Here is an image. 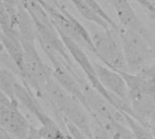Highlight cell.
Segmentation results:
<instances>
[{
    "mask_svg": "<svg viewBox=\"0 0 155 139\" xmlns=\"http://www.w3.org/2000/svg\"><path fill=\"white\" fill-rule=\"evenodd\" d=\"M49 101L55 115L75 126L87 137L93 139L90 115L81 102L68 93L52 76L45 83L43 95Z\"/></svg>",
    "mask_w": 155,
    "mask_h": 139,
    "instance_id": "cell-1",
    "label": "cell"
},
{
    "mask_svg": "<svg viewBox=\"0 0 155 139\" xmlns=\"http://www.w3.org/2000/svg\"><path fill=\"white\" fill-rule=\"evenodd\" d=\"M121 39L127 72L137 74L151 66L154 57L152 45L137 32L119 27L117 32Z\"/></svg>",
    "mask_w": 155,
    "mask_h": 139,
    "instance_id": "cell-2",
    "label": "cell"
},
{
    "mask_svg": "<svg viewBox=\"0 0 155 139\" xmlns=\"http://www.w3.org/2000/svg\"><path fill=\"white\" fill-rule=\"evenodd\" d=\"M24 48V71L21 78L24 83L42 96L47 80L53 76L52 68L41 58L35 42L21 39Z\"/></svg>",
    "mask_w": 155,
    "mask_h": 139,
    "instance_id": "cell-3",
    "label": "cell"
},
{
    "mask_svg": "<svg viewBox=\"0 0 155 139\" xmlns=\"http://www.w3.org/2000/svg\"><path fill=\"white\" fill-rule=\"evenodd\" d=\"M93 53L106 66L118 71L127 72V66L121 43L119 44L112 34V30L96 31L92 36Z\"/></svg>",
    "mask_w": 155,
    "mask_h": 139,
    "instance_id": "cell-4",
    "label": "cell"
},
{
    "mask_svg": "<svg viewBox=\"0 0 155 139\" xmlns=\"http://www.w3.org/2000/svg\"><path fill=\"white\" fill-rule=\"evenodd\" d=\"M32 126L22 114L17 101L0 103V131L15 139H26Z\"/></svg>",
    "mask_w": 155,
    "mask_h": 139,
    "instance_id": "cell-5",
    "label": "cell"
},
{
    "mask_svg": "<svg viewBox=\"0 0 155 139\" xmlns=\"http://www.w3.org/2000/svg\"><path fill=\"white\" fill-rule=\"evenodd\" d=\"M94 67L102 86L113 97L129 104L127 85L121 73L106 66L103 63H94Z\"/></svg>",
    "mask_w": 155,
    "mask_h": 139,
    "instance_id": "cell-6",
    "label": "cell"
},
{
    "mask_svg": "<svg viewBox=\"0 0 155 139\" xmlns=\"http://www.w3.org/2000/svg\"><path fill=\"white\" fill-rule=\"evenodd\" d=\"M120 22V26L125 29H129L137 32L143 36L153 46L151 36L143 23L139 19L136 13L134 12L129 0H116L113 5Z\"/></svg>",
    "mask_w": 155,
    "mask_h": 139,
    "instance_id": "cell-7",
    "label": "cell"
},
{
    "mask_svg": "<svg viewBox=\"0 0 155 139\" xmlns=\"http://www.w3.org/2000/svg\"><path fill=\"white\" fill-rule=\"evenodd\" d=\"M13 96L15 100L20 103L35 117L37 118L41 126H45L54 121L43 110L38 101L35 99L34 94L31 92L30 86L26 84H22L19 82V80H17L14 86Z\"/></svg>",
    "mask_w": 155,
    "mask_h": 139,
    "instance_id": "cell-8",
    "label": "cell"
},
{
    "mask_svg": "<svg viewBox=\"0 0 155 139\" xmlns=\"http://www.w3.org/2000/svg\"><path fill=\"white\" fill-rule=\"evenodd\" d=\"M0 41L18 68L21 77L24 71V48L16 28L12 25L0 27Z\"/></svg>",
    "mask_w": 155,
    "mask_h": 139,
    "instance_id": "cell-9",
    "label": "cell"
},
{
    "mask_svg": "<svg viewBox=\"0 0 155 139\" xmlns=\"http://www.w3.org/2000/svg\"><path fill=\"white\" fill-rule=\"evenodd\" d=\"M15 27L19 34L20 39L32 42L36 40V31L34 21L24 5H20L16 10Z\"/></svg>",
    "mask_w": 155,
    "mask_h": 139,
    "instance_id": "cell-10",
    "label": "cell"
},
{
    "mask_svg": "<svg viewBox=\"0 0 155 139\" xmlns=\"http://www.w3.org/2000/svg\"><path fill=\"white\" fill-rule=\"evenodd\" d=\"M73 5L75 6L79 14L85 18L86 20L94 23L95 25H98L104 30H112L111 26L104 21L103 20L99 15H97L87 5L84 0H70ZM113 31V30H112Z\"/></svg>",
    "mask_w": 155,
    "mask_h": 139,
    "instance_id": "cell-11",
    "label": "cell"
},
{
    "mask_svg": "<svg viewBox=\"0 0 155 139\" xmlns=\"http://www.w3.org/2000/svg\"><path fill=\"white\" fill-rule=\"evenodd\" d=\"M15 76L16 75L8 68L0 66V89L12 100H15L13 91L15 84L18 80Z\"/></svg>",
    "mask_w": 155,
    "mask_h": 139,
    "instance_id": "cell-12",
    "label": "cell"
},
{
    "mask_svg": "<svg viewBox=\"0 0 155 139\" xmlns=\"http://www.w3.org/2000/svg\"><path fill=\"white\" fill-rule=\"evenodd\" d=\"M123 112V111H122ZM125 117V123L132 130L136 139H154L150 130L143 125L139 120L130 116L129 114L123 112Z\"/></svg>",
    "mask_w": 155,
    "mask_h": 139,
    "instance_id": "cell-13",
    "label": "cell"
},
{
    "mask_svg": "<svg viewBox=\"0 0 155 139\" xmlns=\"http://www.w3.org/2000/svg\"><path fill=\"white\" fill-rule=\"evenodd\" d=\"M85 3H86V5L97 15H99L103 20H104L110 26H111V28H112V30L113 31H116V32H118V30H119V25L112 19V17L105 12V10L97 3V1L96 0H84Z\"/></svg>",
    "mask_w": 155,
    "mask_h": 139,
    "instance_id": "cell-14",
    "label": "cell"
},
{
    "mask_svg": "<svg viewBox=\"0 0 155 139\" xmlns=\"http://www.w3.org/2000/svg\"><path fill=\"white\" fill-rule=\"evenodd\" d=\"M13 25L12 16L8 11L7 6L0 0V27Z\"/></svg>",
    "mask_w": 155,
    "mask_h": 139,
    "instance_id": "cell-15",
    "label": "cell"
},
{
    "mask_svg": "<svg viewBox=\"0 0 155 139\" xmlns=\"http://www.w3.org/2000/svg\"><path fill=\"white\" fill-rule=\"evenodd\" d=\"M155 20V2L153 0H134Z\"/></svg>",
    "mask_w": 155,
    "mask_h": 139,
    "instance_id": "cell-16",
    "label": "cell"
},
{
    "mask_svg": "<svg viewBox=\"0 0 155 139\" xmlns=\"http://www.w3.org/2000/svg\"><path fill=\"white\" fill-rule=\"evenodd\" d=\"M93 139H113L107 133H105L101 127H95L93 129Z\"/></svg>",
    "mask_w": 155,
    "mask_h": 139,
    "instance_id": "cell-17",
    "label": "cell"
},
{
    "mask_svg": "<svg viewBox=\"0 0 155 139\" xmlns=\"http://www.w3.org/2000/svg\"><path fill=\"white\" fill-rule=\"evenodd\" d=\"M143 125H144L150 130V132L152 133L153 137L155 139V113L150 116Z\"/></svg>",
    "mask_w": 155,
    "mask_h": 139,
    "instance_id": "cell-18",
    "label": "cell"
},
{
    "mask_svg": "<svg viewBox=\"0 0 155 139\" xmlns=\"http://www.w3.org/2000/svg\"><path fill=\"white\" fill-rule=\"evenodd\" d=\"M6 6L11 8H17L23 5V0H1Z\"/></svg>",
    "mask_w": 155,
    "mask_h": 139,
    "instance_id": "cell-19",
    "label": "cell"
},
{
    "mask_svg": "<svg viewBox=\"0 0 155 139\" xmlns=\"http://www.w3.org/2000/svg\"><path fill=\"white\" fill-rule=\"evenodd\" d=\"M26 139H44L41 135L39 134V131H38V128H35L34 127H31L30 131H29V134H28V137Z\"/></svg>",
    "mask_w": 155,
    "mask_h": 139,
    "instance_id": "cell-20",
    "label": "cell"
},
{
    "mask_svg": "<svg viewBox=\"0 0 155 139\" xmlns=\"http://www.w3.org/2000/svg\"><path fill=\"white\" fill-rule=\"evenodd\" d=\"M43 1H45L46 3H49V4H51V5H54L56 7H60L62 5L57 0H43Z\"/></svg>",
    "mask_w": 155,
    "mask_h": 139,
    "instance_id": "cell-21",
    "label": "cell"
},
{
    "mask_svg": "<svg viewBox=\"0 0 155 139\" xmlns=\"http://www.w3.org/2000/svg\"><path fill=\"white\" fill-rule=\"evenodd\" d=\"M2 139H15V138L11 137H10V136H8L6 133L3 132V137H2Z\"/></svg>",
    "mask_w": 155,
    "mask_h": 139,
    "instance_id": "cell-22",
    "label": "cell"
},
{
    "mask_svg": "<svg viewBox=\"0 0 155 139\" xmlns=\"http://www.w3.org/2000/svg\"><path fill=\"white\" fill-rule=\"evenodd\" d=\"M105 1H107L108 3H110V4L114 5V2H115L116 0H105Z\"/></svg>",
    "mask_w": 155,
    "mask_h": 139,
    "instance_id": "cell-23",
    "label": "cell"
},
{
    "mask_svg": "<svg viewBox=\"0 0 155 139\" xmlns=\"http://www.w3.org/2000/svg\"><path fill=\"white\" fill-rule=\"evenodd\" d=\"M153 1H154V2H155V0H153Z\"/></svg>",
    "mask_w": 155,
    "mask_h": 139,
    "instance_id": "cell-24",
    "label": "cell"
}]
</instances>
